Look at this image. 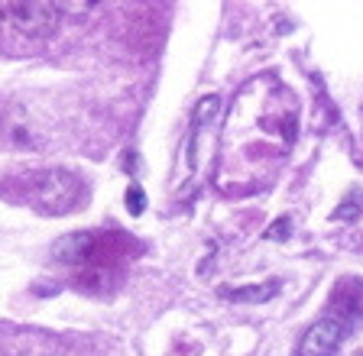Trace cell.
<instances>
[{"instance_id":"obj_4","label":"cell","mask_w":363,"mask_h":356,"mask_svg":"<svg viewBox=\"0 0 363 356\" xmlns=\"http://www.w3.org/2000/svg\"><path fill=\"white\" fill-rule=\"evenodd\" d=\"M279 292V282H263V285H243V288H220V298L237 304H257V302H269Z\"/></svg>"},{"instance_id":"obj_6","label":"cell","mask_w":363,"mask_h":356,"mask_svg":"<svg viewBox=\"0 0 363 356\" xmlns=\"http://www.w3.org/2000/svg\"><path fill=\"white\" fill-rule=\"evenodd\" d=\"M127 211L133 214V217H140V214L146 211V195L140 185H130L127 188Z\"/></svg>"},{"instance_id":"obj_2","label":"cell","mask_w":363,"mask_h":356,"mask_svg":"<svg viewBox=\"0 0 363 356\" xmlns=\"http://www.w3.org/2000/svg\"><path fill=\"white\" fill-rule=\"evenodd\" d=\"M0 23H7L10 30L23 33L33 39L52 36L59 26V7L55 4H39V0H26V4H0Z\"/></svg>"},{"instance_id":"obj_1","label":"cell","mask_w":363,"mask_h":356,"mask_svg":"<svg viewBox=\"0 0 363 356\" xmlns=\"http://www.w3.org/2000/svg\"><path fill=\"white\" fill-rule=\"evenodd\" d=\"M30 185V205L43 214H52V217H65L82 205V178L65 168H45L26 178Z\"/></svg>"},{"instance_id":"obj_5","label":"cell","mask_w":363,"mask_h":356,"mask_svg":"<svg viewBox=\"0 0 363 356\" xmlns=\"http://www.w3.org/2000/svg\"><path fill=\"white\" fill-rule=\"evenodd\" d=\"M218 110H220V98H218V94H208V98L198 101L195 114H191V123H195V130L204 127L208 120H214V117H218Z\"/></svg>"},{"instance_id":"obj_7","label":"cell","mask_w":363,"mask_h":356,"mask_svg":"<svg viewBox=\"0 0 363 356\" xmlns=\"http://www.w3.org/2000/svg\"><path fill=\"white\" fill-rule=\"evenodd\" d=\"M289 234H292V220H289V217H276L269 224V230H266V240H276V243H279V240H286Z\"/></svg>"},{"instance_id":"obj_3","label":"cell","mask_w":363,"mask_h":356,"mask_svg":"<svg viewBox=\"0 0 363 356\" xmlns=\"http://www.w3.org/2000/svg\"><path fill=\"white\" fill-rule=\"evenodd\" d=\"M344 340V324L337 318H321L302 333L295 356H334Z\"/></svg>"}]
</instances>
